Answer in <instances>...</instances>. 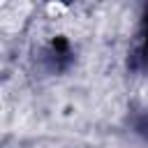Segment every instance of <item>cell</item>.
Returning <instances> with one entry per match:
<instances>
[{"label": "cell", "mask_w": 148, "mask_h": 148, "mask_svg": "<svg viewBox=\"0 0 148 148\" xmlns=\"http://www.w3.org/2000/svg\"><path fill=\"white\" fill-rule=\"evenodd\" d=\"M69 12V7L65 5V2H60V0H49L46 2V14L51 16V18H60V16H65Z\"/></svg>", "instance_id": "cell-1"}, {"label": "cell", "mask_w": 148, "mask_h": 148, "mask_svg": "<svg viewBox=\"0 0 148 148\" xmlns=\"http://www.w3.org/2000/svg\"><path fill=\"white\" fill-rule=\"evenodd\" d=\"M5 2H7V0H0V5H5Z\"/></svg>", "instance_id": "cell-2"}]
</instances>
